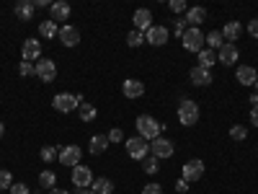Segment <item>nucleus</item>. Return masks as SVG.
Listing matches in <instances>:
<instances>
[{
    "instance_id": "nucleus-3",
    "label": "nucleus",
    "mask_w": 258,
    "mask_h": 194,
    "mask_svg": "<svg viewBox=\"0 0 258 194\" xmlns=\"http://www.w3.org/2000/svg\"><path fill=\"white\" fill-rule=\"evenodd\" d=\"M80 104H83V96H80V93H57V96L52 99V106H54L59 114H70V112H75Z\"/></svg>"
},
{
    "instance_id": "nucleus-26",
    "label": "nucleus",
    "mask_w": 258,
    "mask_h": 194,
    "mask_svg": "<svg viewBox=\"0 0 258 194\" xmlns=\"http://www.w3.org/2000/svg\"><path fill=\"white\" fill-rule=\"evenodd\" d=\"M214 62H217V52H214V50H202L199 52V68H207V70H212L214 68Z\"/></svg>"
},
{
    "instance_id": "nucleus-44",
    "label": "nucleus",
    "mask_w": 258,
    "mask_h": 194,
    "mask_svg": "<svg viewBox=\"0 0 258 194\" xmlns=\"http://www.w3.org/2000/svg\"><path fill=\"white\" fill-rule=\"evenodd\" d=\"M34 6H36V8H47V6H52V3H47V0H34Z\"/></svg>"
},
{
    "instance_id": "nucleus-29",
    "label": "nucleus",
    "mask_w": 258,
    "mask_h": 194,
    "mask_svg": "<svg viewBox=\"0 0 258 194\" xmlns=\"http://www.w3.org/2000/svg\"><path fill=\"white\" fill-rule=\"evenodd\" d=\"M54 184H57V176H54V171H41L39 174V186H49V189H54Z\"/></svg>"
},
{
    "instance_id": "nucleus-13",
    "label": "nucleus",
    "mask_w": 258,
    "mask_h": 194,
    "mask_svg": "<svg viewBox=\"0 0 258 194\" xmlns=\"http://www.w3.org/2000/svg\"><path fill=\"white\" fill-rule=\"evenodd\" d=\"M21 57L26 62H34V60H41V41L39 39H26L21 44Z\"/></svg>"
},
{
    "instance_id": "nucleus-9",
    "label": "nucleus",
    "mask_w": 258,
    "mask_h": 194,
    "mask_svg": "<svg viewBox=\"0 0 258 194\" xmlns=\"http://www.w3.org/2000/svg\"><path fill=\"white\" fill-rule=\"evenodd\" d=\"M168 39H170V31L165 26H155L153 24V26L145 31V41H147V44H153V47H163Z\"/></svg>"
},
{
    "instance_id": "nucleus-12",
    "label": "nucleus",
    "mask_w": 258,
    "mask_h": 194,
    "mask_svg": "<svg viewBox=\"0 0 258 194\" xmlns=\"http://www.w3.org/2000/svg\"><path fill=\"white\" fill-rule=\"evenodd\" d=\"M235 78H238L240 85H255L258 88V70L253 65H240V68L235 70Z\"/></svg>"
},
{
    "instance_id": "nucleus-27",
    "label": "nucleus",
    "mask_w": 258,
    "mask_h": 194,
    "mask_svg": "<svg viewBox=\"0 0 258 194\" xmlns=\"http://www.w3.org/2000/svg\"><path fill=\"white\" fill-rule=\"evenodd\" d=\"M39 34H41V36H47V39H52V36L59 34V26L54 24L52 18H49V21H41V24H39Z\"/></svg>"
},
{
    "instance_id": "nucleus-24",
    "label": "nucleus",
    "mask_w": 258,
    "mask_h": 194,
    "mask_svg": "<svg viewBox=\"0 0 258 194\" xmlns=\"http://www.w3.org/2000/svg\"><path fill=\"white\" fill-rule=\"evenodd\" d=\"M91 189H93V194H111V191H114V181L106 179V176H101V179H93Z\"/></svg>"
},
{
    "instance_id": "nucleus-35",
    "label": "nucleus",
    "mask_w": 258,
    "mask_h": 194,
    "mask_svg": "<svg viewBox=\"0 0 258 194\" xmlns=\"http://www.w3.org/2000/svg\"><path fill=\"white\" fill-rule=\"evenodd\" d=\"M18 75H21V78H29V75H36V65H34V62H26V60H24V62L18 65Z\"/></svg>"
},
{
    "instance_id": "nucleus-46",
    "label": "nucleus",
    "mask_w": 258,
    "mask_h": 194,
    "mask_svg": "<svg viewBox=\"0 0 258 194\" xmlns=\"http://www.w3.org/2000/svg\"><path fill=\"white\" fill-rule=\"evenodd\" d=\"M250 104H253V106H258V91H255V93H250Z\"/></svg>"
},
{
    "instance_id": "nucleus-18",
    "label": "nucleus",
    "mask_w": 258,
    "mask_h": 194,
    "mask_svg": "<svg viewBox=\"0 0 258 194\" xmlns=\"http://www.w3.org/2000/svg\"><path fill=\"white\" fill-rule=\"evenodd\" d=\"M132 21H135V31H147L150 26H153V13H150V8H137L135 11V16H132Z\"/></svg>"
},
{
    "instance_id": "nucleus-14",
    "label": "nucleus",
    "mask_w": 258,
    "mask_h": 194,
    "mask_svg": "<svg viewBox=\"0 0 258 194\" xmlns=\"http://www.w3.org/2000/svg\"><path fill=\"white\" fill-rule=\"evenodd\" d=\"M183 21H186V26H188V29H199L204 21H207V8H202V6L188 8L186 16H183Z\"/></svg>"
},
{
    "instance_id": "nucleus-40",
    "label": "nucleus",
    "mask_w": 258,
    "mask_h": 194,
    "mask_svg": "<svg viewBox=\"0 0 258 194\" xmlns=\"http://www.w3.org/2000/svg\"><path fill=\"white\" fill-rule=\"evenodd\" d=\"M11 194H29V186L26 184H13L11 186Z\"/></svg>"
},
{
    "instance_id": "nucleus-16",
    "label": "nucleus",
    "mask_w": 258,
    "mask_h": 194,
    "mask_svg": "<svg viewBox=\"0 0 258 194\" xmlns=\"http://www.w3.org/2000/svg\"><path fill=\"white\" fill-rule=\"evenodd\" d=\"M238 57H240L238 47H235V44H230V41H225V44L217 50V62L227 65V68H232V62H238Z\"/></svg>"
},
{
    "instance_id": "nucleus-8",
    "label": "nucleus",
    "mask_w": 258,
    "mask_h": 194,
    "mask_svg": "<svg viewBox=\"0 0 258 194\" xmlns=\"http://www.w3.org/2000/svg\"><path fill=\"white\" fill-rule=\"evenodd\" d=\"M150 153L160 161V158H170V156H173L176 148H173V142L165 140V137H155L153 142H150Z\"/></svg>"
},
{
    "instance_id": "nucleus-21",
    "label": "nucleus",
    "mask_w": 258,
    "mask_h": 194,
    "mask_svg": "<svg viewBox=\"0 0 258 194\" xmlns=\"http://www.w3.org/2000/svg\"><path fill=\"white\" fill-rule=\"evenodd\" d=\"M106 150H109V137L106 135H93L91 142H88V153L91 156H103Z\"/></svg>"
},
{
    "instance_id": "nucleus-17",
    "label": "nucleus",
    "mask_w": 258,
    "mask_h": 194,
    "mask_svg": "<svg viewBox=\"0 0 258 194\" xmlns=\"http://www.w3.org/2000/svg\"><path fill=\"white\" fill-rule=\"evenodd\" d=\"M121 93L126 99H140V96H145V83L137 80V78H126L121 83Z\"/></svg>"
},
{
    "instance_id": "nucleus-23",
    "label": "nucleus",
    "mask_w": 258,
    "mask_h": 194,
    "mask_svg": "<svg viewBox=\"0 0 258 194\" xmlns=\"http://www.w3.org/2000/svg\"><path fill=\"white\" fill-rule=\"evenodd\" d=\"M16 18L18 21H29L31 16H34V11H36V6L31 3V0H21V3H16Z\"/></svg>"
},
{
    "instance_id": "nucleus-36",
    "label": "nucleus",
    "mask_w": 258,
    "mask_h": 194,
    "mask_svg": "<svg viewBox=\"0 0 258 194\" xmlns=\"http://www.w3.org/2000/svg\"><path fill=\"white\" fill-rule=\"evenodd\" d=\"M170 11H173V13H186L188 11V6L183 3V0H170V6H168Z\"/></svg>"
},
{
    "instance_id": "nucleus-38",
    "label": "nucleus",
    "mask_w": 258,
    "mask_h": 194,
    "mask_svg": "<svg viewBox=\"0 0 258 194\" xmlns=\"http://www.w3.org/2000/svg\"><path fill=\"white\" fill-rule=\"evenodd\" d=\"M186 29H188V26H186V21H183V18H178V21H176V26H173V34H176V36H183V34H186Z\"/></svg>"
},
{
    "instance_id": "nucleus-43",
    "label": "nucleus",
    "mask_w": 258,
    "mask_h": 194,
    "mask_svg": "<svg viewBox=\"0 0 258 194\" xmlns=\"http://www.w3.org/2000/svg\"><path fill=\"white\" fill-rule=\"evenodd\" d=\"M250 122H253V127H258V106L250 109Z\"/></svg>"
},
{
    "instance_id": "nucleus-25",
    "label": "nucleus",
    "mask_w": 258,
    "mask_h": 194,
    "mask_svg": "<svg viewBox=\"0 0 258 194\" xmlns=\"http://www.w3.org/2000/svg\"><path fill=\"white\" fill-rule=\"evenodd\" d=\"M78 114H80V119H83L85 124H88V122H93V119L98 117V109H96L93 104H85V101H83V104L78 106Z\"/></svg>"
},
{
    "instance_id": "nucleus-1",
    "label": "nucleus",
    "mask_w": 258,
    "mask_h": 194,
    "mask_svg": "<svg viewBox=\"0 0 258 194\" xmlns=\"http://www.w3.org/2000/svg\"><path fill=\"white\" fill-rule=\"evenodd\" d=\"M163 132V124L155 119V117H150V114H140L137 117V135L147 142H153L155 137H160Z\"/></svg>"
},
{
    "instance_id": "nucleus-39",
    "label": "nucleus",
    "mask_w": 258,
    "mask_h": 194,
    "mask_svg": "<svg viewBox=\"0 0 258 194\" xmlns=\"http://www.w3.org/2000/svg\"><path fill=\"white\" fill-rule=\"evenodd\" d=\"M142 194H163V186L160 184H147V186H142Z\"/></svg>"
},
{
    "instance_id": "nucleus-7",
    "label": "nucleus",
    "mask_w": 258,
    "mask_h": 194,
    "mask_svg": "<svg viewBox=\"0 0 258 194\" xmlns=\"http://www.w3.org/2000/svg\"><path fill=\"white\" fill-rule=\"evenodd\" d=\"M202 176H204V161L202 158H191V161L183 163V176L181 179H186L191 184V181H199Z\"/></svg>"
},
{
    "instance_id": "nucleus-47",
    "label": "nucleus",
    "mask_w": 258,
    "mask_h": 194,
    "mask_svg": "<svg viewBox=\"0 0 258 194\" xmlns=\"http://www.w3.org/2000/svg\"><path fill=\"white\" fill-rule=\"evenodd\" d=\"M78 194H93V189H78Z\"/></svg>"
},
{
    "instance_id": "nucleus-19",
    "label": "nucleus",
    "mask_w": 258,
    "mask_h": 194,
    "mask_svg": "<svg viewBox=\"0 0 258 194\" xmlns=\"http://www.w3.org/2000/svg\"><path fill=\"white\" fill-rule=\"evenodd\" d=\"M70 13H73V8H70L68 3H62V0H57V3H52V6H49V16H52L54 24H59V21L64 24V21L70 18Z\"/></svg>"
},
{
    "instance_id": "nucleus-30",
    "label": "nucleus",
    "mask_w": 258,
    "mask_h": 194,
    "mask_svg": "<svg viewBox=\"0 0 258 194\" xmlns=\"http://www.w3.org/2000/svg\"><path fill=\"white\" fill-rule=\"evenodd\" d=\"M142 171H145V174H158V171H160V161H158L155 156L145 158V161H142Z\"/></svg>"
},
{
    "instance_id": "nucleus-42",
    "label": "nucleus",
    "mask_w": 258,
    "mask_h": 194,
    "mask_svg": "<svg viewBox=\"0 0 258 194\" xmlns=\"http://www.w3.org/2000/svg\"><path fill=\"white\" fill-rule=\"evenodd\" d=\"M248 34L258 39V18H253V21H250V24H248Z\"/></svg>"
},
{
    "instance_id": "nucleus-11",
    "label": "nucleus",
    "mask_w": 258,
    "mask_h": 194,
    "mask_svg": "<svg viewBox=\"0 0 258 194\" xmlns=\"http://www.w3.org/2000/svg\"><path fill=\"white\" fill-rule=\"evenodd\" d=\"M73 184H75L78 189H91V184H93L91 168H88V166H75V168H73Z\"/></svg>"
},
{
    "instance_id": "nucleus-41",
    "label": "nucleus",
    "mask_w": 258,
    "mask_h": 194,
    "mask_svg": "<svg viewBox=\"0 0 258 194\" xmlns=\"http://www.w3.org/2000/svg\"><path fill=\"white\" fill-rule=\"evenodd\" d=\"M176 191H178V194H186V191H188V181H186V179H178V181H176Z\"/></svg>"
},
{
    "instance_id": "nucleus-34",
    "label": "nucleus",
    "mask_w": 258,
    "mask_h": 194,
    "mask_svg": "<svg viewBox=\"0 0 258 194\" xmlns=\"http://www.w3.org/2000/svg\"><path fill=\"white\" fill-rule=\"evenodd\" d=\"M126 44L129 47H140V44H145V34L142 31H129V36H126Z\"/></svg>"
},
{
    "instance_id": "nucleus-10",
    "label": "nucleus",
    "mask_w": 258,
    "mask_h": 194,
    "mask_svg": "<svg viewBox=\"0 0 258 194\" xmlns=\"http://www.w3.org/2000/svg\"><path fill=\"white\" fill-rule=\"evenodd\" d=\"M36 78L41 83H52L57 78V65L52 60H39L36 62Z\"/></svg>"
},
{
    "instance_id": "nucleus-31",
    "label": "nucleus",
    "mask_w": 258,
    "mask_h": 194,
    "mask_svg": "<svg viewBox=\"0 0 258 194\" xmlns=\"http://www.w3.org/2000/svg\"><path fill=\"white\" fill-rule=\"evenodd\" d=\"M39 156H41V161H44V163H52V161L59 156V150H57L54 145H44V148H41V153H39Z\"/></svg>"
},
{
    "instance_id": "nucleus-48",
    "label": "nucleus",
    "mask_w": 258,
    "mask_h": 194,
    "mask_svg": "<svg viewBox=\"0 0 258 194\" xmlns=\"http://www.w3.org/2000/svg\"><path fill=\"white\" fill-rule=\"evenodd\" d=\"M3 132H6V124H3V122H0V137H3Z\"/></svg>"
},
{
    "instance_id": "nucleus-5",
    "label": "nucleus",
    "mask_w": 258,
    "mask_h": 194,
    "mask_svg": "<svg viewBox=\"0 0 258 194\" xmlns=\"http://www.w3.org/2000/svg\"><path fill=\"white\" fill-rule=\"evenodd\" d=\"M124 145H126L129 158H135V161H145V158H147V153H150V142H147V140H142L140 135H137V137H129Z\"/></svg>"
},
{
    "instance_id": "nucleus-28",
    "label": "nucleus",
    "mask_w": 258,
    "mask_h": 194,
    "mask_svg": "<svg viewBox=\"0 0 258 194\" xmlns=\"http://www.w3.org/2000/svg\"><path fill=\"white\" fill-rule=\"evenodd\" d=\"M204 44H209V50H220L225 44V39H222V31H209L204 36Z\"/></svg>"
},
{
    "instance_id": "nucleus-2",
    "label": "nucleus",
    "mask_w": 258,
    "mask_h": 194,
    "mask_svg": "<svg viewBox=\"0 0 258 194\" xmlns=\"http://www.w3.org/2000/svg\"><path fill=\"white\" fill-rule=\"evenodd\" d=\"M199 117H202L199 104L191 101V99H183L181 106H178V122H181L183 127H194V124L199 122Z\"/></svg>"
},
{
    "instance_id": "nucleus-33",
    "label": "nucleus",
    "mask_w": 258,
    "mask_h": 194,
    "mask_svg": "<svg viewBox=\"0 0 258 194\" xmlns=\"http://www.w3.org/2000/svg\"><path fill=\"white\" fill-rule=\"evenodd\" d=\"M16 181H13V174L11 171H6V168H0V191H6V189H11Z\"/></svg>"
},
{
    "instance_id": "nucleus-49",
    "label": "nucleus",
    "mask_w": 258,
    "mask_h": 194,
    "mask_svg": "<svg viewBox=\"0 0 258 194\" xmlns=\"http://www.w3.org/2000/svg\"><path fill=\"white\" fill-rule=\"evenodd\" d=\"M0 194H3V191H0Z\"/></svg>"
},
{
    "instance_id": "nucleus-37",
    "label": "nucleus",
    "mask_w": 258,
    "mask_h": 194,
    "mask_svg": "<svg viewBox=\"0 0 258 194\" xmlns=\"http://www.w3.org/2000/svg\"><path fill=\"white\" fill-rule=\"evenodd\" d=\"M106 137H109V142H121V140H124V132H121L119 127H114V129H111V132L106 135Z\"/></svg>"
},
{
    "instance_id": "nucleus-32",
    "label": "nucleus",
    "mask_w": 258,
    "mask_h": 194,
    "mask_svg": "<svg viewBox=\"0 0 258 194\" xmlns=\"http://www.w3.org/2000/svg\"><path fill=\"white\" fill-rule=\"evenodd\" d=\"M230 137L238 140V142H243V140L248 137V129H245L243 124H232V127H230Z\"/></svg>"
},
{
    "instance_id": "nucleus-20",
    "label": "nucleus",
    "mask_w": 258,
    "mask_h": 194,
    "mask_svg": "<svg viewBox=\"0 0 258 194\" xmlns=\"http://www.w3.org/2000/svg\"><path fill=\"white\" fill-rule=\"evenodd\" d=\"M188 78H191V83L194 85H209L212 80H214V75H212V70H207V68H191V73H188Z\"/></svg>"
},
{
    "instance_id": "nucleus-15",
    "label": "nucleus",
    "mask_w": 258,
    "mask_h": 194,
    "mask_svg": "<svg viewBox=\"0 0 258 194\" xmlns=\"http://www.w3.org/2000/svg\"><path fill=\"white\" fill-rule=\"evenodd\" d=\"M57 39L62 41L64 47H78V44H80V31H78L75 26H70V24H64V26H59Z\"/></svg>"
},
{
    "instance_id": "nucleus-22",
    "label": "nucleus",
    "mask_w": 258,
    "mask_h": 194,
    "mask_svg": "<svg viewBox=\"0 0 258 194\" xmlns=\"http://www.w3.org/2000/svg\"><path fill=\"white\" fill-rule=\"evenodd\" d=\"M240 34H243L240 21H227V24H225V29H222V39H225V41H230V44H232V41L238 39Z\"/></svg>"
},
{
    "instance_id": "nucleus-4",
    "label": "nucleus",
    "mask_w": 258,
    "mask_h": 194,
    "mask_svg": "<svg viewBox=\"0 0 258 194\" xmlns=\"http://www.w3.org/2000/svg\"><path fill=\"white\" fill-rule=\"evenodd\" d=\"M183 41V50L186 52H194V55H199L204 50V34L199 29H186V34L181 36Z\"/></svg>"
},
{
    "instance_id": "nucleus-6",
    "label": "nucleus",
    "mask_w": 258,
    "mask_h": 194,
    "mask_svg": "<svg viewBox=\"0 0 258 194\" xmlns=\"http://www.w3.org/2000/svg\"><path fill=\"white\" fill-rule=\"evenodd\" d=\"M80 158H83V150L78 148V145H64V148H59V156H57V161L62 163V166H80Z\"/></svg>"
},
{
    "instance_id": "nucleus-45",
    "label": "nucleus",
    "mask_w": 258,
    "mask_h": 194,
    "mask_svg": "<svg viewBox=\"0 0 258 194\" xmlns=\"http://www.w3.org/2000/svg\"><path fill=\"white\" fill-rule=\"evenodd\" d=\"M49 194H70V191H68V189H57V186H54V189H49Z\"/></svg>"
}]
</instances>
